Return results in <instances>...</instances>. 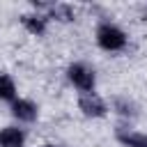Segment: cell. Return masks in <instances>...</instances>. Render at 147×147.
<instances>
[{"label": "cell", "mask_w": 147, "mask_h": 147, "mask_svg": "<svg viewBox=\"0 0 147 147\" xmlns=\"http://www.w3.org/2000/svg\"><path fill=\"white\" fill-rule=\"evenodd\" d=\"M94 39H96L99 48H103V51H108V53L122 51V48L126 46V41H129V39H126V32H124L119 25L110 23V21L99 23V28H96V32H94Z\"/></svg>", "instance_id": "cell-1"}, {"label": "cell", "mask_w": 147, "mask_h": 147, "mask_svg": "<svg viewBox=\"0 0 147 147\" xmlns=\"http://www.w3.org/2000/svg\"><path fill=\"white\" fill-rule=\"evenodd\" d=\"M67 78L69 83L80 90V94H87V92H94V85H96V74L92 67H87L85 62H74L69 64L67 69Z\"/></svg>", "instance_id": "cell-2"}, {"label": "cell", "mask_w": 147, "mask_h": 147, "mask_svg": "<svg viewBox=\"0 0 147 147\" xmlns=\"http://www.w3.org/2000/svg\"><path fill=\"white\" fill-rule=\"evenodd\" d=\"M78 108H80V113H83L85 117H92V119H96V117H103V115L108 113V106H106V101H103L99 94H94V92L80 94V96H78Z\"/></svg>", "instance_id": "cell-3"}, {"label": "cell", "mask_w": 147, "mask_h": 147, "mask_svg": "<svg viewBox=\"0 0 147 147\" xmlns=\"http://www.w3.org/2000/svg\"><path fill=\"white\" fill-rule=\"evenodd\" d=\"M11 115H14V119L30 124V122L37 119L39 110H37V106H34L30 99H14V101H11Z\"/></svg>", "instance_id": "cell-4"}, {"label": "cell", "mask_w": 147, "mask_h": 147, "mask_svg": "<svg viewBox=\"0 0 147 147\" xmlns=\"http://www.w3.org/2000/svg\"><path fill=\"white\" fill-rule=\"evenodd\" d=\"M21 23H23V28H25L30 34H34V37H41V34L46 32V28H48L46 14H39V11L23 14V16H21Z\"/></svg>", "instance_id": "cell-5"}, {"label": "cell", "mask_w": 147, "mask_h": 147, "mask_svg": "<svg viewBox=\"0 0 147 147\" xmlns=\"http://www.w3.org/2000/svg\"><path fill=\"white\" fill-rule=\"evenodd\" d=\"M25 145V133L18 126H5L0 131V147H23Z\"/></svg>", "instance_id": "cell-6"}, {"label": "cell", "mask_w": 147, "mask_h": 147, "mask_svg": "<svg viewBox=\"0 0 147 147\" xmlns=\"http://www.w3.org/2000/svg\"><path fill=\"white\" fill-rule=\"evenodd\" d=\"M117 140L124 147H147V136L133 129H119L117 131Z\"/></svg>", "instance_id": "cell-7"}, {"label": "cell", "mask_w": 147, "mask_h": 147, "mask_svg": "<svg viewBox=\"0 0 147 147\" xmlns=\"http://www.w3.org/2000/svg\"><path fill=\"white\" fill-rule=\"evenodd\" d=\"M46 18H55V21H62V23H69V21H74V16H76V11H74V7H69V5H62V2H55V5H46Z\"/></svg>", "instance_id": "cell-8"}, {"label": "cell", "mask_w": 147, "mask_h": 147, "mask_svg": "<svg viewBox=\"0 0 147 147\" xmlns=\"http://www.w3.org/2000/svg\"><path fill=\"white\" fill-rule=\"evenodd\" d=\"M16 99V83L9 74H0V101H14Z\"/></svg>", "instance_id": "cell-9"}, {"label": "cell", "mask_w": 147, "mask_h": 147, "mask_svg": "<svg viewBox=\"0 0 147 147\" xmlns=\"http://www.w3.org/2000/svg\"><path fill=\"white\" fill-rule=\"evenodd\" d=\"M115 108H117L119 115H131V103H126L122 99H115Z\"/></svg>", "instance_id": "cell-10"}, {"label": "cell", "mask_w": 147, "mask_h": 147, "mask_svg": "<svg viewBox=\"0 0 147 147\" xmlns=\"http://www.w3.org/2000/svg\"><path fill=\"white\" fill-rule=\"evenodd\" d=\"M41 147H57V145H41Z\"/></svg>", "instance_id": "cell-11"}]
</instances>
